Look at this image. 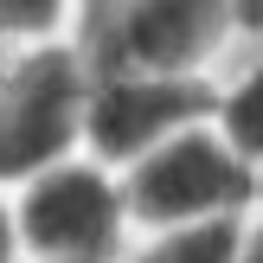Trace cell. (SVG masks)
Instances as JSON below:
<instances>
[{"label":"cell","mask_w":263,"mask_h":263,"mask_svg":"<svg viewBox=\"0 0 263 263\" xmlns=\"http://www.w3.org/2000/svg\"><path fill=\"white\" fill-rule=\"evenodd\" d=\"M238 263H263V218L244 225V257H238Z\"/></svg>","instance_id":"30bf717a"},{"label":"cell","mask_w":263,"mask_h":263,"mask_svg":"<svg viewBox=\"0 0 263 263\" xmlns=\"http://www.w3.org/2000/svg\"><path fill=\"white\" fill-rule=\"evenodd\" d=\"M90 84L97 71L84 45L39 39L32 51H20V64L0 77V186H20L84 148Z\"/></svg>","instance_id":"7a4b0ae2"},{"label":"cell","mask_w":263,"mask_h":263,"mask_svg":"<svg viewBox=\"0 0 263 263\" xmlns=\"http://www.w3.org/2000/svg\"><path fill=\"white\" fill-rule=\"evenodd\" d=\"M257 161H244L225 141L218 122H193L180 135H167L161 148H148L141 161L122 167L128 218L141 231L161 225H193V218H225L257 205Z\"/></svg>","instance_id":"3957f363"},{"label":"cell","mask_w":263,"mask_h":263,"mask_svg":"<svg viewBox=\"0 0 263 263\" xmlns=\"http://www.w3.org/2000/svg\"><path fill=\"white\" fill-rule=\"evenodd\" d=\"M244 20V0H77L90 71H205Z\"/></svg>","instance_id":"6da1fadb"},{"label":"cell","mask_w":263,"mask_h":263,"mask_svg":"<svg viewBox=\"0 0 263 263\" xmlns=\"http://www.w3.org/2000/svg\"><path fill=\"white\" fill-rule=\"evenodd\" d=\"M20 244L26 257H77V263H116L128 238V193L122 167L97 161V154H64L45 174L20 180Z\"/></svg>","instance_id":"277c9868"},{"label":"cell","mask_w":263,"mask_h":263,"mask_svg":"<svg viewBox=\"0 0 263 263\" xmlns=\"http://www.w3.org/2000/svg\"><path fill=\"white\" fill-rule=\"evenodd\" d=\"M20 257H26V244H20V212H13L7 186H0V263H20Z\"/></svg>","instance_id":"9c48e42d"},{"label":"cell","mask_w":263,"mask_h":263,"mask_svg":"<svg viewBox=\"0 0 263 263\" xmlns=\"http://www.w3.org/2000/svg\"><path fill=\"white\" fill-rule=\"evenodd\" d=\"M244 225H251V212L161 225V231H148V244H141L128 263H238L244 257Z\"/></svg>","instance_id":"8992f818"},{"label":"cell","mask_w":263,"mask_h":263,"mask_svg":"<svg viewBox=\"0 0 263 263\" xmlns=\"http://www.w3.org/2000/svg\"><path fill=\"white\" fill-rule=\"evenodd\" d=\"M212 109H218V84L205 71H109L90 84L84 148L109 167H128L167 135L212 122Z\"/></svg>","instance_id":"5b68a950"},{"label":"cell","mask_w":263,"mask_h":263,"mask_svg":"<svg viewBox=\"0 0 263 263\" xmlns=\"http://www.w3.org/2000/svg\"><path fill=\"white\" fill-rule=\"evenodd\" d=\"M32 263H77V257H32Z\"/></svg>","instance_id":"8fae6325"},{"label":"cell","mask_w":263,"mask_h":263,"mask_svg":"<svg viewBox=\"0 0 263 263\" xmlns=\"http://www.w3.org/2000/svg\"><path fill=\"white\" fill-rule=\"evenodd\" d=\"M64 20H71V0H0V39H20V45L58 39Z\"/></svg>","instance_id":"ba28073f"},{"label":"cell","mask_w":263,"mask_h":263,"mask_svg":"<svg viewBox=\"0 0 263 263\" xmlns=\"http://www.w3.org/2000/svg\"><path fill=\"white\" fill-rule=\"evenodd\" d=\"M212 122L225 128V141L244 154V161H257V167H263V64H251L238 84L218 90Z\"/></svg>","instance_id":"52a82bcc"}]
</instances>
